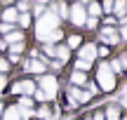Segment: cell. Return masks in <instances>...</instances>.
<instances>
[{
  "label": "cell",
  "mask_w": 127,
  "mask_h": 120,
  "mask_svg": "<svg viewBox=\"0 0 127 120\" xmlns=\"http://www.w3.org/2000/svg\"><path fill=\"white\" fill-rule=\"evenodd\" d=\"M57 28H59V17H57L54 12H45L40 19H38V31H35V35H38V33L57 31Z\"/></svg>",
  "instance_id": "1"
},
{
  "label": "cell",
  "mask_w": 127,
  "mask_h": 120,
  "mask_svg": "<svg viewBox=\"0 0 127 120\" xmlns=\"http://www.w3.org/2000/svg\"><path fill=\"white\" fill-rule=\"evenodd\" d=\"M96 78H99L101 90H113V87H115V75L111 73V68H108L106 64L99 66V71H96Z\"/></svg>",
  "instance_id": "2"
},
{
  "label": "cell",
  "mask_w": 127,
  "mask_h": 120,
  "mask_svg": "<svg viewBox=\"0 0 127 120\" xmlns=\"http://www.w3.org/2000/svg\"><path fill=\"white\" fill-rule=\"evenodd\" d=\"M40 87H42V94H45L47 99L57 97V92H59V85H57L54 75H42L40 78Z\"/></svg>",
  "instance_id": "3"
},
{
  "label": "cell",
  "mask_w": 127,
  "mask_h": 120,
  "mask_svg": "<svg viewBox=\"0 0 127 120\" xmlns=\"http://www.w3.org/2000/svg\"><path fill=\"white\" fill-rule=\"evenodd\" d=\"M31 116H33V111H21L19 106H7V111L2 113V120H24Z\"/></svg>",
  "instance_id": "4"
},
{
  "label": "cell",
  "mask_w": 127,
  "mask_h": 120,
  "mask_svg": "<svg viewBox=\"0 0 127 120\" xmlns=\"http://www.w3.org/2000/svg\"><path fill=\"white\" fill-rule=\"evenodd\" d=\"M85 14H87V12H85V7H82L80 2H75V5L71 7V21L80 26V24H85V21H87V17H85Z\"/></svg>",
  "instance_id": "5"
},
{
  "label": "cell",
  "mask_w": 127,
  "mask_h": 120,
  "mask_svg": "<svg viewBox=\"0 0 127 120\" xmlns=\"http://www.w3.org/2000/svg\"><path fill=\"white\" fill-rule=\"evenodd\" d=\"M12 92H14V94H24V97H28V94L35 92V85H33L31 80H21V83H17V85L12 87Z\"/></svg>",
  "instance_id": "6"
},
{
  "label": "cell",
  "mask_w": 127,
  "mask_h": 120,
  "mask_svg": "<svg viewBox=\"0 0 127 120\" xmlns=\"http://www.w3.org/2000/svg\"><path fill=\"white\" fill-rule=\"evenodd\" d=\"M68 99H71V104L73 101H87V99H90V92H80V90H78V87H71V90H68Z\"/></svg>",
  "instance_id": "7"
},
{
  "label": "cell",
  "mask_w": 127,
  "mask_h": 120,
  "mask_svg": "<svg viewBox=\"0 0 127 120\" xmlns=\"http://www.w3.org/2000/svg\"><path fill=\"white\" fill-rule=\"evenodd\" d=\"M24 68L31 71V73H42V71H45V64H42L40 59H31V61H26V64H24Z\"/></svg>",
  "instance_id": "8"
},
{
  "label": "cell",
  "mask_w": 127,
  "mask_h": 120,
  "mask_svg": "<svg viewBox=\"0 0 127 120\" xmlns=\"http://www.w3.org/2000/svg\"><path fill=\"white\" fill-rule=\"evenodd\" d=\"M101 38H104V42H113V45H115V42L120 40V35H118V33H115V31H113L111 26H106L104 31H101Z\"/></svg>",
  "instance_id": "9"
},
{
  "label": "cell",
  "mask_w": 127,
  "mask_h": 120,
  "mask_svg": "<svg viewBox=\"0 0 127 120\" xmlns=\"http://www.w3.org/2000/svg\"><path fill=\"white\" fill-rule=\"evenodd\" d=\"M80 57H82V61H92V59L96 57V47H94V45H82Z\"/></svg>",
  "instance_id": "10"
},
{
  "label": "cell",
  "mask_w": 127,
  "mask_h": 120,
  "mask_svg": "<svg viewBox=\"0 0 127 120\" xmlns=\"http://www.w3.org/2000/svg\"><path fill=\"white\" fill-rule=\"evenodd\" d=\"M19 42H24V33H21V31H12V33H7V38H5V45H19Z\"/></svg>",
  "instance_id": "11"
},
{
  "label": "cell",
  "mask_w": 127,
  "mask_h": 120,
  "mask_svg": "<svg viewBox=\"0 0 127 120\" xmlns=\"http://www.w3.org/2000/svg\"><path fill=\"white\" fill-rule=\"evenodd\" d=\"M17 19H19V12H17V9L9 7V9H5V12H2V21L5 24H12V21H17Z\"/></svg>",
  "instance_id": "12"
},
{
  "label": "cell",
  "mask_w": 127,
  "mask_h": 120,
  "mask_svg": "<svg viewBox=\"0 0 127 120\" xmlns=\"http://www.w3.org/2000/svg\"><path fill=\"white\" fill-rule=\"evenodd\" d=\"M17 106L21 108V111H31V108H33V99H31V97H21Z\"/></svg>",
  "instance_id": "13"
},
{
  "label": "cell",
  "mask_w": 127,
  "mask_h": 120,
  "mask_svg": "<svg viewBox=\"0 0 127 120\" xmlns=\"http://www.w3.org/2000/svg\"><path fill=\"white\" fill-rule=\"evenodd\" d=\"M104 120H120L118 106H108V111H106V118H104Z\"/></svg>",
  "instance_id": "14"
},
{
  "label": "cell",
  "mask_w": 127,
  "mask_h": 120,
  "mask_svg": "<svg viewBox=\"0 0 127 120\" xmlns=\"http://www.w3.org/2000/svg\"><path fill=\"white\" fill-rule=\"evenodd\" d=\"M113 7H115V12L123 17V14L127 12V0H115V2H113Z\"/></svg>",
  "instance_id": "15"
},
{
  "label": "cell",
  "mask_w": 127,
  "mask_h": 120,
  "mask_svg": "<svg viewBox=\"0 0 127 120\" xmlns=\"http://www.w3.org/2000/svg\"><path fill=\"white\" fill-rule=\"evenodd\" d=\"M54 54L59 57V61H66L68 59V47H64V45L61 47H54Z\"/></svg>",
  "instance_id": "16"
},
{
  "label": "cell",
  "mask_w": 127,
  "mask_h": 120,
  "mask_svg": "<svg viewBox=\"0 0 127 120\" xmlns=\"http://www.w3.org/2000/svg\"><path fill=\"white\" fill-rule=\"evenodd\" d=\"M73 85H85V73H80V71H75V73L71 75Z\"/></svg>",
  "instance_id": "17"
},
{
  "label": "cell",
  "mask_w": 127,
  "mask_h": 120,
  "mask_svg": "<svg viewBox=\"0 0 127 120\" xmlns=\"http://www.w3.org/2000/svg\"><path fill=\"white\" fill-rule=\"evenodd\" d=\"M19 24H21V26H28V24H31V17H28V12H19Z\"/></svg>",
  "instance_id": "18"
},
{
  "label": "cell",
  "mask_w": 127,
  "mask_h": 120,
  "mask_svg": "<svg viewBox=\"0 0 127 120\" xmlns=\"http://www.w3.org/2000/svg\"><path fill=\"white\" fill-rule=\"evenodd\" d=\"M87 12H90V14H92V17H94V19H96V14H99V12H101V7H99V5H96V2H90V7H87Z\"/></svg>",
  "instance_id": "19"
},
{
  "label": "cell",
  "mask_w": 127,
  "mask_h": 120,
  "mask_svg": "<svg viewBox=\"0 0 127 120\" xmlns=\"http://www.w3.org/2000/svg\"><path fill=\"white\" fill-rule=\"evenodd\" d=\"M75 68L80 71V73H85V71L90 68V61H82V59H80V61H78V64H75Z\"/></svg>",
  "instance_id": "20"
},
{
  "label": "cell",
  "mask_w": 127,
  "mask_h": 120,
  "mask_svg": "<svg viewBox=\"0 0 127 120\" xmlns=\"http://www.w3.org/2000/svg\"><path fill=\"white\" fill-rule=\"evenodd\" d=\"M108 68H111V73H118V71H123V64H120V59H115L113 64L108 66Z\"/></svg>",
  "instance_id": "21"
},
{
  "label": "cell",
  "mask_w": 127,
  "mask_h": 120,
  "mask_svg": "<svg viewBox=\"0 0 127 120\" xmlns=\"http://www.w3.org/2000/svg\"><path fill=\"white\" fill-rule=\"evenodd\" d=\"M80 35H71V38H68V47H78V45H80Z\"/></svg>",
  "instance_id": "22"
},
{
  "label": "cell",
  "mask_w": 127,
  "mask_h": 120,
  "mask_svg": "<svg viewBox=\"0 0 127 120\" xmlns=\"http://www.w3.org/2000/svg\"><path fill=\"white\" fill-rule=\"evenodd\" d=\"M38 116H40V118H52V116H54V113H52V111H50V108H47V106H42L40 111H38Z\"/></svg>",
  "instance_id": "23"
},
{
  "label": "cell",
  "mask_w": 127,
  "mask_h": 120,
  "mask_svg": "<svg viewBox=\"0 0 127 120\" xmlns=\"http://www.w3.org/2000/svg\"><path fill=\"white\" fill-rule=\"evenodd\" d=\"M54 14H57V17H68V7H66V5H59Z\"/></svg>",
  "instance_id": "24"
},
{
  "label": "cell",
  "mask_w": 127,
  "mask_h": 120,
  "mask_svg": "<svg viewBox=\"0 0 127 120\" xmlns=\"http://www.w3.org/2000/svg\"><path fill=\"white\" fill-rule=\"evenodd\" d=\"M7 66H9V61H7V59H0V75L7 71Z\"/></svg>",
  "instance_id": "25"
},
{
  "label": "cell",
  "mask_w": 127,
  "mask_h": 120,
  "mask_svg": "<svg viewBox=\"0 0 127 120\" xmlns=\"http://www.w3.org/2000/svg\"><path fill=\"white\" fill-rule=\"evenodd\" d=\"M104 12H113V0H106L104 2Z\"/></svg>",
  "instance_id": "26"
},
{
  "label": "cell",
  "mask_w": 127,
  "mask_h": 120,
  "mask_svg": "<svg viewBox=\"0 0 127 120\" xmlns=\"http://www.w3.org/2000/svg\"><path fill=\"white\" fill-rule=\"evenodd\" d=\"M0 31H2L5 35H7V33H12V24H2V26H0Z\"/></svg>",
  "instance_id": "27"
},
{
  "label": "cell",
  "mask_w": 127,
  "mask_h": 120,
  "mask_svg": "<svg viewBox=\"0 0 127 120\" xmlns=\"http://www.w3.org/2000/svg\"><path fill=\"white\" fill-rule=\"evenodd\" d=\"M33 94H35V99H38V101H45V94H42V90H35V92H33Z\"/></svg>",
  "instance_id": "28"
},
{
  "label": "cell",
  "mask_w": 127,
  "mask_h": 120,
  "mask_svg": "<svg viewBox=\"0 0 127 120\" xmlns=\"http://www.w3.org/2000/svg\"><path fill=\"white\" fill-rule=\"evenodd\" d=\"M21 50H24V42H19V45H12V54H19Z\"/></svg>",
  "instance_id": "29"
},
{
  "label": "cell",
  "mask_w": 127,
  "mask_h": 120,
  "mask_svg": "<svg viewBox=\"0 0 127 120\" xmlns=\"http://www.w3.org/2000/svg\"><path fill=\"white\" fill-rule=\"evenodd\" d=\"M42 14H45V7L42 5H35V17H42Z\"/></svg>",
  "instance_id": "30"
},
{
  "label": "cell",
  "mask_w": 127,
  "mask_h": 120,
  "mask_svg": "<svg viewBox=\"0 0 127 120\" xmlns=\"http://www.w3.org/2000/svg\"><path fill=\"white\" fill-rule=\"evenodd\" d=\"M96 54H99V57H106V54H108V47H99V50H96Z\"/></svg>",
  "instance_id": "31"
},
{
  "label": "cell",
  "mask_w": 127,
  "mask_h": 120,
  "mask_svg": "<svg viewBox=\"0 0 127 120\" xmlns=\"http://www.w3.org/2000/svg\"><path fill=\"white\" fill-rule=\"evenodd\" d=\"M85 24H87V26H90V28H94V26H96V19H94V17H90V19H87Z\"/></svg>",
  "instance_id": "32"
},
{
  "label": "cell",
  "mask_w": 127,
  "mask_h": 120,
  "mask_svg": "<svg viewBox=\"0 0 127 120\" xmlns=\"http://www.w3.org/2000/svg\"><path fill=\"white\" fill-rule=\"evenodd\" d=\"M45 54H54V45H45Z\"/></svg>",
  "instance_id": "33"
},
{
  "label": "cell",
  "mask_w": 127,
  "mask_h": 120,
  "mask_svg": "<svg viewBox=\"0 0 127 120\" xmlns=\"http://www.w3.org/2000/svg\"><path fill=\"white\" fill-rule=\"evenodd\" d=\"M120 64H123V68H127V54H123V59H120Z\"/></svg>",
  "instance_id": "34"
},
{
  "label": "cell",
  "mask_w": 127,
  "mask_h": 120,
  "mask_svg": "<svg viewBox=\"0 0 127 120\" xmlns=\"http://www.w3.org/2000/svg\"><path fill=\"white\" fill-rule=\"evenodd\" d=\"M120 104H123V106H127V94H123V97H120Z\"/></svg>",
  "instance_id": "35"
},
{
  "label": "cell",
  "mask_w": 127,
  "mask_h": 120,
  "mask_svg": "<svg viewBox=\"0 0 127 120\" xmlns=\"http://www.w3.org/2000/svg\"><path fill=\"white\" fill-rule=\"evenodd\" d=\"M2 87H5V75H0V92H2Z\"/></svg>",
  "instance_id": "36"
},
{
  "label": "cell",
  "mask_w": 127,
  "mask_h": 120,
  "mask_svg": "<svg viewBox=\"0 0 127 120\" xmlns=\"http://www.w3.org/2000/svg\"><path fill=\"white\" fill-rule=\"evenodd\" d=\"M94 120H104V116H101V113H96V116H94Z\"/></svg>",
  "instance_id": "37"
},
{
  "label": "cell",
  "mask_w": 127,
  "mask_h": 120,
  "mask_svg": "<svg viewBox=\"0 0 127 120\" xmlns=\"http://www.w3.org/2000/svg\"><path fill=\"white\" fill-rule=\"evenodd\" d=\"M123 38H125V40H127V26L123 28Z\"/></svg>",
  "instance_id": "38"
},
{
  "label": "cell",
  "mask_w": 127,
  "mask_h": 120,
  "mask_svg": "<svg viewBox=\"0 0 127 120\" xmlns=\"http://www.w3.org/2000/svg\"><path fill=\"white\" fill-rule=\"evenodd\" d=\"M42 2H47V0H38V5H42Z\"/></svg>",
  "instance_id": "39"
},
{
  "label": "cell",
  "mask_w": 127,
  "mask_h": 120,
  "mask_svg": "<svg viewBox=\"0 0 127 120\" xmlns=\"http://www.w3.org/2000/svg\"><path fill=\"white\" fill-rule=\"evenodd\" d=\"M0 116H2V106H0Z\"/></svg>",
  "instance_id": "40"
},
{
  "label": "cell",
  "mask_w": 127,
  "mask_h": 120,
  "mask_svg": "<svg viewBox=\"0 0 127 120\" xmlns=\"http://www.w3.org/2000/svg\"><path fill=\"white\" fill-rule=\"evenodd\" d=\"M125 94H127V87H125Z\"/></svg>",
  "instance_id": "41"
}]
</instances>
